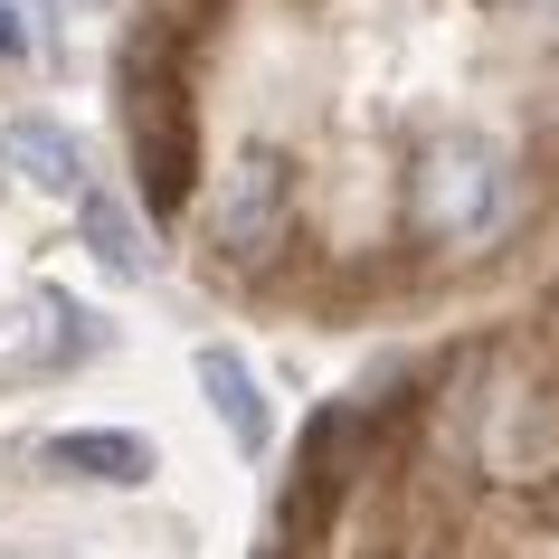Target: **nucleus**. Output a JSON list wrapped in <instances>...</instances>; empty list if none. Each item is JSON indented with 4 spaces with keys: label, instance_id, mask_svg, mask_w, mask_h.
<instances>
[{
    "label": "nucleus",
    "instance_id": "f257e3e1",
    "mask_svg": "<svg viewBox=\"0 0 559 559\" xmlns=\"http://www.w3.org/2000/svg\"><path fill=\"white\" fill-rule=\"evenodd\" d=\"M512 209H522L512 162H502L484 133L427 143V162H417V180H408V218H417L427 247H493V237L512 228Z\"/></svg>",
    "mask_w": 559,
    "mask_h": 559
},
{
    "label": "nucleus",
    "instance_id": "f03ea898",
    "mask_svg": "<svg viewBox=\"0 0 559 559\" xmlns=\"http://www.w3.org/2000/svg\"><path fill=\"white\" fill-rule=\"evenodd\" d=\"M285 218H295V171L275 152H237L228 180H218V200H209V237L228 257H265L285 237Z\"/></svg>",
    "mask_w": 559,
    "mask_h": 559
},
{
    "label": "nucleus",
    "instance_id": "7ed1b4c3",
    "mask_svg": "<svg viewBox=\"0 0 559 559\" xmlns=\"http://www.w3.org/2000/svg\"><path fill=\"white\" fill-rule=\"evenodd\" d=\"M200 389H209V408H218V427H228L237 455H257V445L275 437V417H265V389H257V370H247L237 352H218V342H209V352H200Z\"/></svg>",
    "mask_w": 559,
    "mask_h": 559
},
{
    "label": "nucleus",
    "instance_id": "20e7f679",
    "mask_svg": "<svg viewBox=\"0 0 559 559\" xmlns=\"http://www.w3.org/2000/svg\"><path fill=\"white\" fill-rule=\"evenodd\" d=\"M48 465L86 474V484H143V474H152V445L123 437V427H76V437L48 445Z\"/></svg>",
    "mask_w": 559,
    "mask_h": 559
},
{
    "label": "nucleus",
    "instance_id": "39448f33",
    "mask_svg": "<svg viewBox=\"0 0 559 559\" xmlns=\"http://www.w3.org/2000/svg\"><path fill=\"white\" fill-rule=\"evenodd\" d=\"M10 162L38 180V190H86V152H76V133L67 123H48V115H29V123H10Z\"/></svg>",
    "mask_w": 559,
    "mask_h": 559
},
{
    "label": "nucleus",
    "instance_id": "423d86ee",
    "mask_svg": "<svg viewBox=\"0 0 559 559\" xmlns=\"http://www.w3.org/2000/svg\"><path fill=\"white\" fill-rule=\"evenodd\" d=\"M76 218H86V247H95L105 275H152V247H143V228H133V209L115 190H76Z\"/></svg>",
    "mask_w": 559,
    "mask_h": 559
},
{
    "label": "nucleus",
    "instance_id": "0eeeda50",
    "mask_svg": "<svg viewBox=\"0 0 559 559\" xmlns=\"http://www.w3.org/2000/svg\"><path fill=\"white\" fill-rule=\"evenodd\" d=\"M20 48H29V29H20V10L0 0V58H20Z\"/></svg>",
    "mask_w": 559,
    "mask_h": 559
}]
</instances>
